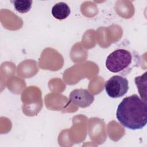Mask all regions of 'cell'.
I'll return each instance as SVG.
<instances>
[{
	"instance_id": "1",
	"label": "cell",
	"mask_w": 147,
	"mask_h": 147,
	"mask_svg": "<svg viewBox=\"0 0 147 147\" xmlns=\"http://www.w3.org/2000/svg\"><path fill=\"white\" fill-rule=\"evenodd\" d=\"M116 117L124 127L131 130L142 129L147 122V104L137 95L122 99L118 106Z\"/></svg>"
},
{
	"instance_id": "2",
	"label": "cell",
	"mask_w": 147,
	"mask_h": 147,
	"mask_svg": "<svg viewBox=\"0 0 147 147\" xmlns=\"http://www.w3.org/2000/svg\"><path fill=\"white\" fill-rule=\"evenodd\" d=\"M133 63L137 64L136 56L127 49L119 48L107 57L106 67L111 72L125 75L132 69Z\"/></svg>"
},
{
	"instance_id": "3",
	"label": "cell",
	"mask_w": 147,
	"mask_h": 147,
	"mask_svg": "<svg viewBox=\"0 0 147 147\" xmlns=\"http://www.w3.org/2000/svg\"><path fill=\"white\" fill-rule=\"evenodd\" d=\"M105 89L110 98H120L127 93L129 90V82L126 78L121 75H114L106 82Z\"/></svg>"
},
{
	"instance_id": "4",
	"label": "cell",
	"mask_w": 147,
	"mask_h": 147,
	"mask_svg": "<svg viewBox=\"0 0 147 147\" xmlns=\"http://www.w3.org/2000/svg\"><path fill=\"white\" fill-rule=\"evenodd\" d=\"M69 101L75 106L86 108L90 106L94 100V96L87 90L75 89L72 90L69 96Z\"/></svg>"
},
{
	"instance_id": "5",
	"label": "cell",
	"mask_w": 147,
	"mask_h": 147,
	"mask_svg": "<svg viewBox=\"0 0 147 147\" xmlns=\"http://www.w3.org/2000/svg\"><path fill=\"white\" fill-rule=\"evenodd\" d=\"M51 13L53 17L56 19L62 20L69 16L71 13V10L66 3L61 2L56 3L53 6Z\"/></svg>"
},
{
	"instance_id": "6",
	"label": "cell",
	"mask_w": 147,
	"mask_h": 147,
	"mask_svg": "<svg viewBox=\"0 0 147 147\" xmlns=\"http://www.w3.org/2000/svg\"><path fill=\"white\" fill-rule=\"evenodd\" d=\"M11 2L13 3L16 10L21 13L28 12L32 5V0H16Z\"/></svg>"
},
{
	"instance_id": "7",
	"label": "cell",
	"mask_w": 147,
	"mask_h": 147,
	"mask_svg": "<svg viewBox=\"0 0 147 147\" xmlns=\"http://www.w3.org/2000/svg\"><path fill=\"white\" fill-rule=\"evenodd\" d=\"M146 74L147 72H145L141 76H137L135 78V83L137 86L139 94L141 99L146 102V94H145L144 92L142 90V88L144 87L145 89H146V83H145L143 85L144 83L146 82Z\"/></svg>"
}]
</instances>
